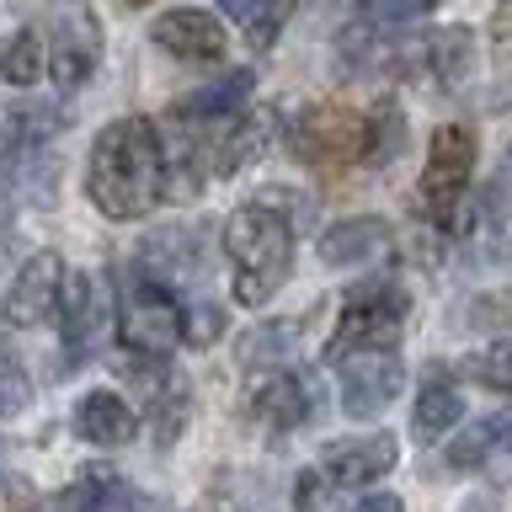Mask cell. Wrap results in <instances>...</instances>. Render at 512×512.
Here are the masks:
<instances>
[{"label": "cell", "mask_w": 512, "mask_h": 512, "mask_svg": "<svg viewBox=\"0 0 512 512\" xmlns=\"http://www.w3.org/2000/svg\"><path fill=\"white\" fill-rule=\"evenodd\" d=\"M86 192L112 224L144 219L166 203V139L150 118H118L91 144Z\"/></svg>", "instance_id": "cell-1"}, {"label": "cell", "mask_w": 512, "mask_h": 512, "mask_svg": "<svg viewBox=\"0 0 512 512\" xmlns=\"http://www.w3.org/2000/svg\"><path fill=\"white\" fill-rule=\"evenodd\" d=\"M224 256H230V288L240 304H267L294 272V224L272 203H240L224 224Z\"/></svg>", "instance_id": "cell-2"}, {"label": "cell", "mask_w": 512, "mask_h": 512, "mask_svg": "<svg viewBox=\"0 0 512 512\" xmlns=\"http://www.w3.org/2000/svg\"><path fill=\"white\" fill-rule=\"evenodd\" d=\"M288 150H294V160H299V166H310V171L363 166V160H374V123H368L363 112H352V107L320 102V107H310L294 123Z\"/></svg>", "instance_id": "cell-3"}, {"label": "cell", "mask_w": 512, "mask_h": 512, "mask_svg": "<svg viewBox=\"0 0 512 512\" xmlns=\"http://www.w3.org/2000/svg\"><path fill=\"white\" fill-rule=\"evenodd\" d=\"M118 315H123V342H128V352L166 358V352L182 342V299L171 294L166 278H155V272L139 267V262L123 272Z\"/></svg>", "instance_id": "cell-4"}, {"label": "cell", "mask_w": 512, "mask_h": 512, "mask_svg": "<svg viewBox=\"0 0 512 512\" xmlns=\"http://www.w3.org/2000/svg\"><path fill=\"white\" fill-rule=\"evenodd\" d=\"M475 155H480L475 128H464V123L432 128V139H427V171H422V203H427V219L443 224V230L454 224L464 192H470Z\"/></svg>", "instance_id": "cell-5"}, {"label": "cell", "mask_w": 512, "mask_h": 512, "mask_svg": "<svg viewBox=\"0 0 512 512\" xmlns=\"http://www.w3.org/2000/svg\"><path fill=\"white\" fill-rule=\"evenodd\" d=\"M400 326H406V294L395 283H363L342 299L336 315V336L326 347V358L336 363L342 352H363V347H400Z\"/></svg>", "instance_id": "cell-6"}, {"label": "cell", "mask_w": 512, "mask_h": 512, "mask_svg": "<svg viewBox=\"0 0 512 512\" xmlns=\"http://www.w3.org/2000/svg\"><path fill=\"white\" fill-rule=\"evenodd\" d=\"M48 75H54L59 91H75L80 80L96 75V64H102V27H96L91 6H80V0H59L54 16H48Z\"/></svg>", "instance_id": "cell-7"}, {"label": "cell", "mask_w": 512, "mask_h": 512, "mask_svg": "<svg viewBox=\"0 0 512 512\" xmlns=\"http://www.w3.org/2000/svg\"><path fill=\"white\" fill-rule=\"evenodd\" d=\"M342 374V411L347 416H379L406 384V368L390 347H363V352H342L336 358Z\"/></svg>", "instance_id": "cell-8"}, {"label": "cell", "mask_w": 512, "mask_h": 512, "mask_svg": "<svg viewBox=\"0 0 512 512\" xmlns=\"http://www.w3.org/2000/svg\"><path fill=\"white\" fill-rule=\"evenodd\" d=\"M59 288H64V262H59V251L27 256V267L16 272V283L6 288V299H0V315H6V326H38L43 315H54V310H59Z\"/></svg>", "instance_id": "cell-9"}, {"label": "cell", "mask_w": 512, "mask_h": 512, "mask_svg": "<svg viewBox=\"0 0 512 512\" xmlns=\"http://www.w3.org/2000/svg\"><path fill=\"white\" fill-rule=\"evenodd\" d=\"M150 38L166 48L171 59H182V64H219L224 59V27L208 11H198V6L155 16Z\"/></svg>", "instance_id": "cell-10"}, {"label": "cell", "mask_w": 512, "mask_h": 512, "mask_svg": "<svg viewBox=\"0 0 512 512\" xmlns=\"http://www.w3.org/2000/svg\"><path fill=\"white\" fill-rule=\"evenodd\" d=\"M400 459V443L390 432H368V438H347V443H326L320 454V475L331 486H374V480Z\"/></svg>", "instance_id": "cell-11"}, {"label": "cell", "mask_w": 512, "mask_h": 512, "mask_svg": "<svg viewBox=\"0 0 512 512\" xmlns=\"http://www.w3.org/2000/svg\"><path fill=\"white\" fill-rule=\"evenodd\" d=\"M400 59H406V70L432 80L438 91H459L464 75H470V32L464 27H438V32H427V38H411Z\"/></svg>", "instance_id": "cell-12"}, {"label": "cell", "mask_w": 512, "mask_h": 512, "mask_svg": "<svg viewBox=\"0 0 512 512\" xmlns=\"http://www.w3.org/2000/svg\"><path fill=\"white\" fill-rule=\"evenodd\" d=\"M251 411L262 416L267 427H299V422H310L315 416V384L294 374V368H278V374H267V379H256V390H251Z\"/></svg>", "instance_id": "cell-13"}, {"label": "cell", "mask_w": 512, "mask_h": 512, "mask_svg": "<svg viewBox=\"0 0 512 512\" xmlns=\"http://www.w3.org/2000/svg\"><path fill=\"white\" fill-rule=\"evenodd\" d=\"M448 464H454V470L507 475L512 470V416H486V422H475L464 438L448 443Z\"/></svg>", "instance_id": "cell-14"}, {"label": "cell", "mask_w": 512, "mask_h": 512, "mask_svg": "<svg viewBox=\"0 0 512 512\" xmlns=\"http://www.w3.org/2000/svg\"><path fill=\"white\" fill-rule=\"evenodd\" d=\"M390 246V224L379 214H352L342 224H331L320 235V262L326 267H358V262H374Z\"/></svg>", "instance_id": "cell-15"}, {"label": "cell", "mask_w": 512, "mask_h": 512, "mask_svg": "<svg viewBox=\"0 0 512 512\" xmlns=\"http://www.w3.org/2000/svg\"><path fill=\"white\" fill-rule=\"evenodd\" d=\"M75 432L96 448H123V443H134L139 416L128 411V400H118L112 390H91L75 406Z\"/></svg>", "instance_id": "cell-16"}, {"label": "cell", "mask_w": 512, "mask_h": 512, "mask_svg": "<svg viewBox=\"0 0 512 512\" xmlns=\"http://www.w3.org/2000/svg\"><path fill=\"white\" fill-rule=\"evenodd\" d=\"M64 512H134V491L112 464H86L70 486H64Z\"/></svg>", "instance_id": "cell-17"}, {"label": "cell", "mask_w": 512, "mask_h": 512, "mask_svg": "<svg viewBox=\"0 0 512 512\" xmlns=\"http://www.w3.org/2000/svg\"><path fill=\"white\" fill-rule=\"evenodd\" d=\"M59 326H64V342H70V358L91 347L96 336V283L86 272H64V288H59Z\"/></svg>", "instance_id": "cell-18"}, {"label": "cell", "mask_w": 512, "mask_h": 512, "mask_svg": "<svg viewBox=\"0 0 512 512\" xmlns=\"http://www.w3.org/2000/svg\"><path fill=\"white\" fill-rule=\"evenodd\" d=\"M459 416H464V395L454 390V379H448V374H432V379L422 384V395H416V416H411L416 438H422V443L448 438V427H459Z\"/></svg>", "instance_id": "cell-19"}, {"label": "cell", "mask_w": 512, "mask_h": 512, "mask_svg": "<svg viewBox=\"0 0 512 512\" xmlns=\"http://www.w3.org/2000/svg\"><path fill=\"white\" fill-rule=\"evenodd\" d=\"M214 6L224 16H235L240 32L251 38V48H267V43H278V32H283L288 16H294L299 0H214Z\"/></svg>", "instance_id": "cell-20"}, {"label": "cell", "mask_w": 512, "mask_h": 512, "mask_svg": "<svg viewBox=\"0 0 512 512\" xmlns=\"http://www.w3.org/2000/svg\"><path fill=\"white\" fill-rule=\"evenodd\" d=\"M251 86H256V75H251V70H230L224 80H214V86L192 91L176 112H182V118H224V112H240V107H246Z\"/></svg>", "instance_id": "cell-21"}, {"label": "cell", "mask_w": 512, "mask_h": 512, "mask_svg": "<svg viewBox=\"0 0 512 512\" xmlns=\"http://www.w3.org/2000/svg\"><path fill=\"white\" fill-rule=\"evenodd\" d=\"M43 70H48V48L32 27L11 32V38L0 43V80H6V86H38Z\"/></svg>", "instance_id": "cell-22"}, {"label": "cell", "mask_w": 512, "mask_h": 512, "mask_svg": "<svg viewBox=\"0 0 512 512\" xmlns=\"http://www.w3.org/2000/svg\"><path fill=\"white\" fill-rule=\"evenodd\" d=\"M299 326L294 320H272V326H256L246 336V347H240V363H283L288 358V336Z\"/></svg>", "instance_id": "cell-23"}, {"label": "cell", "mask_w": 512, "mask_h": 512, "mask_svg": "<svg viewBox=\"0 0 512 512\" xmlns=\"http://www.w3.org/2000/svg\"><path fill=\"white\" fill-rule=\"evenodd\" d=\"M32 400V379L11 347H0V416H16Z\"/></svg>", "instance_id": "cell-24"}, {"label": "cell", "mask_w": 512, "mask_h": 512, "mask_svg": "<svg viewBox=\"0 0 512 512\" xmlns=\"http://www.w3.org/2000/svg\"><path fill=\"white\" fill-rule=\"evenodd\" d=\"M224 331V310L219 304H182V342L187 347H208Z\"/></svg>", "instance_id": "cell-25"}, {"label": "cell", "mask_w": 512, "mask_h": 512, "mask_svg": "<svg viewBox=\"0 0 512 512\" xmlns=\"http://www.w3.org/2000/svg\"><path fill=\"white\" fill-rule=\"evenodd\" d=\"M475 374L486 379L491 390H502V395H512V336H507V342H496V347L486 352V358L475 363Z\"/></svg>", "instance_id": "cell-26"}, {"label": "cell", "mask_w": 512, "mask_h": 512, "mask_svg": "<svg viewBox=\"0 0 512 512\" xmlns=\"http://www.w3.org/2000/svg\"><path fill=\"white\" fill-rule=\"evenodd\" d=\"M368 11L379 16V22H416V16H427L438 0H363Z\"/></svg>", "instance_id": "cell-27"}, {"label": "cell", "mask_w": 512, "mask_h": 512, "mask_svg": "<svg viewBox=\"0 0 512 512\" xmlns=\"http://www.w3.org/2000/svg\"><path fill=\"white\" fill-rule=\"evenodd\" d=\"M491 38H496V54H512V0H502L496 6V16H491Z\"/></svg>", "instance_id": "cell-28"}, {"label": "cell", "mask_w": 512, "mask_h": 512, "mask_svg": "<svg viewBox=\"0 0 512 512\" xmlns=\"http://www.w3.org/2000/svg\"><path fill=\"white\" fill-rule=\"evenodd\" d=\"M347 512H406V502H400L395 491H374V496H358Z\"/></svg>", "instance_id": "cell-29"}, {"label": "cell", "mask_w": 512, "mask_h": 512, "mask_svg": "<svg viewBox=\"0 0 512 512\" xmlns=\"http://www.w3.org/2000/svg\"><path fill=\"white\" fill-rule=\"evenodd\" d=\"M502 166H507V182H512V144H507V160H502Z\"/></svg>", "instance_id": "cell-30"}, {"label": "cell", "mask_w": 512, "mask_h": 512, "mask_svg": "<svg viewBox=\"0 0 512 512\" xmlns=\"http://www.w3.org/2000/svg\"><path fill=\"white\" fill-rule=\"evenodd\" d=\"M464 512H486V507H464Z\"/></svg>", "instance_id": "cell-31"}, {"label": "cell", "mask_w": 512, "mask_h": 512, "mask_svg": "<svg viewBox=\"0 0 512 512\" xmlns=\"http://www.w3.org/2000/svg\"><path fill=\"white\" fill-rule=\"evenodd\" d=\"M22 512H38V507H22Z\"/></svg>", "instance_id": "cell-32"}]
</instances>
